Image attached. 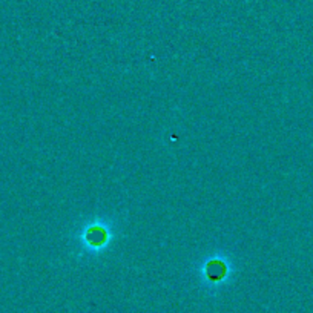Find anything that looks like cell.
I'll list each match as a JSON object with an SVG mask.
<instances>
[{"label":"cell","instance_id":"cell-1","mask_svg":"<svg viewBox=\"0 0 313 313\" xmlns=\"http://www.w3.org/2000/svg\"><path fill=\"white\" fill-rule=\"evenodd\" d=\"M109 241V229L104 224H89L81 234V242L88 250L97 252L103 249Z\"/></svg>","mask_w":313,"mask_h":313}]
</instances>
